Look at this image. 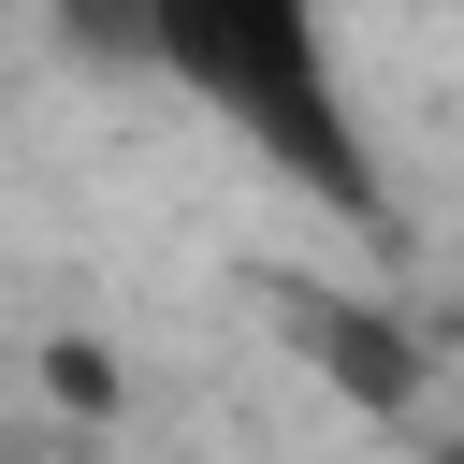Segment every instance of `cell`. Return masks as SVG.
<instances>
[{
    "label": "cell",
    "mask_w": 464,
    "mask_h": 464,
    "mask_svg": "<svg viewBox=\"0 0 464 464\" xmlns=\"http://www.w3.org/2000/svg\"><path fill=\"white\" fill-rule=\"evenodd\" d=\"M116 44L203 102L246 160H276L304 203L334 218H377V145H362V102H348V44H334V0H102Z\"/></svg>",
    "instance_id": "cell-1"
},
{
    "label": "cell",
    "mask_w": 464,
    "mask_h": 464,
    "mask_svg": "<svg viewBox=\"0 0 464 464\" xmlns=\"http://www.w3.org/2000/svg\"><path fill=\"white\" fill-rule=\"evenodd\" d=\"M435 464H464V435H435Z\"/></svg>",
    "instance_id": "cell-2"
}]
</instances>
